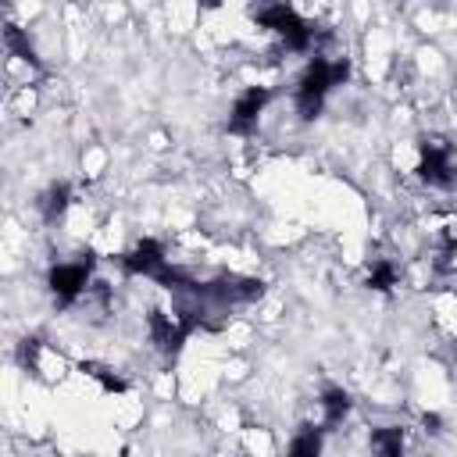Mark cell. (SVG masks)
Returning a JSON list of instances; mask_svg holds the SVG:
<instances>
[{
	"mask_svg": "<svg viewBox=\"0 0 457 457\" xmlns=\"http://www.w3.org/2000/svg\"><path fill=\"white\" fill-rule=\"evenodd\" d=\"M346 79H350V61H346V57L328 61V57L314 54V57L303 64V71H300V79H296V89H293V107H296L300 121H314V118L325 111L328 93H332L336 86H343Z\"/></svg>",
	"mask_w": 457,
	"mask_h": 457,
	"instance_id": "1",
	"label": "cell"
},
{
	"mask_svg": "<svg viewBox=\"0 0 457 457\" xmlns=\"http://www.w3.org/2000/svg\"><path fill=\"white\" fill-rule=\"evenodd\" d=\"M146 328H150V343L161 350V357L175 361L186 346V339L196 332V328H207L204 321V307H182L175 314L161 311V307H150L146 314Z\"/></svg>",
	"mask_w": 457,
	"mask_h": 457,
	"instance_id": "2",
	"label": "cell"
},
{
	"mask_svg": "<svg viewBox=\"0 0 457 457\" xmlns=\"http://www.w3.org/2000/svg\"><path fill=\"white\" fill-rule=\"evenodd\" d=\"M250 14L261 29H271L289 54H307L314 46V25L293 4H261Z\"/></svg>",
	"mask_w": 457,
	"mask_h": 457,
	"instance_id": "3",
	"label": "cell"
},
{
	"mask_svg": "<svg viewBox=\"0 0 457 457\" xmlns=\"http://www.w3.org/2000/svg\"><path fill=\"white\" fill-rule=\"evenodd\" d=\"M93 268H96V253L93 250H82L75 261H61V264H50L46 271V289L54 296V303L61 311H68L71 303L82 300V293L89 289L93 282Z\"/></svg>",
	"mask_w": 457,
	"mask_h": 457,
	"instance_id": "4",
	"label": "cell"
},
{
	"mask_svg": "<svg viewBox=\"0 0 457 457\" xmlns=\"http://www.w3.org/2000/svg\"><path fill=\"white\" fill-rule=\"evenodd\" d=\"M264 278L253 275H218L207 282H196L193 296L200 303H218V307H236V303H253L264 296Z\"/></svg>",
	"mask_w": 457,
	"mask_h": 457,
	"instance_id": "5",
	"label": "cell"
},
{
	"mask_svg": "<svg viewBox=\"0 0 457 457\" xmlns=\"http://www.w3.org/2000/svg\"><path fill=\"white\" fill-rule=\"evenodd\" d=\"M418 179L432 189H450L453 186V143L439 136H418Z\"/></svg>",
	"mask_w": 457,
	"mask_h": 457,
	"instance_id": "6",
	"label": "cell"
},
{
	"mask_svg": "<svg viewBox=\"0 0 457 457\" xmlns=\"http://www.w3.org/2000/svg\"><path fill=\"white\" fill-rule=\"evenodd\" d=\"M268 100H271V89H268V86H246V89L232 100L225 129H228L232 136H253V132H257V121H261L264 107H268Z\"/></svg>",
	"mask_w": 457,
	"mask_h": 457,
	"instance_id": "7",
	"label": "cell"
},
{
	"mask_svg": "<svg viewBox=\"0 0 457 457\" xmlns=\"http://www.w3.org/2000/svg\"><path fill=\"white\" fill-rule=\"evenodd\" d=\"M118 264L125 275H139V278H157L171 261L164 253V243L161 239H139L136 246H129L125 253H118Z\"/></svg>",
	"mask_w": 457,
	"mask_h": 457,
	"instance_id": "8",
	"label": "cell"
},
{
	"mask_svg": "<svg viewBox=\"0 0 457 457\" xmlns=\"http://www.w3.org/2000/svg\"><path fill=\"white\" fill-rule=\"evenodd\" d=\"M318 407H321V428L332 432L336 425L346 421V414H350V407H353V396H350L343 386H325Z\"/></svg>",
	"mask_w": 457,
	"mask_h": 457,
	"instance_id": "9",
	"label": "cell"
},
{
	"mask_svg": "<svg viewBox=\"0 0 457 457\" xmlns=\"http://www.w3.org/2000/svg\"><path fill=\"white\" fill-rule=\"evenodd\" d=\"M36 207H39V218H43L46 225L61 221V218L68 214V207H71V186H68V182H50V186L43 189V196L36 200Z\"/></svg>",
	"mask_w": 457,
	"mask_h": 457,
	"instance_id": "10",
	"label": "cell"
},
{
	"mask_svg": "<svg viewBox=\"0 0 457 457\" xmlns=\"http://www.w3.org/2000/svg\"><path fill=\"white\" fill-rule=\"evenodd\" d=\"M368 443H371V453H375V457H403V450H407V432H403L400 425H378V428H371Z\"/></svg>",
	"mask_w": 457,
	"mask_h": 457,
	"instance_id": "11",
	"label": "cell"
},
{
	"mask_svg": "<svg viewBox=\"0 0 457 457\" xmlns=\"http://www.w3.org/2000/svg\"><path fill=\"white\" fill-rule=\"evenodd\" d=\"M321 436H325L321 425H300L296 436L289 439L286 457H321Z\"/></svg>",
	"mask_w": 457,
	"mask_h": 457,
	"instance_id": "12",
	"label": "cell"
},
{
	"mask_svg": "<svg viewBox=\"0 0 457 457\" xmlns=\"http://www.w3.org/2000/svg\"><path fill=\"white\" fill-rule=\"evenodd\" d=\"M396 278H400V271H396V264H393V261H386V257L371 261V264H368V271H364V286H368V289H375V293H389V289L396 286Z\"/></svg>",
	"mask_w": 457,
	"mask_h": 457,
	"instance_id": "13",
	"label": "cell"
},
{
	"mask_svg": "<svg viewBox=\"0 0 457 457\" xmlns=\"http://www.w3.org/2000/svg\"><path fill=\"white\" fill-rule=\"evenodd\" d=\"M4 46L14 54V57H21V61H29V64H39V54H36V46H32V39L18 29V25H4Z\"/></svg>",
	"mask_w": 457,
	"mask_h": 457,
	"instance_id": "14",
	"label": "cell"
},
{
	"mask_svg": "<svg viewBox=\"0 0 457 457\" xmlns=\"http://www.w3.org/2000/svg\"><path fill=\"white\" fill-rule=\"evenodd\" d=\"M82 371H86V375H93V378H96V382H100L107 393H125V389H129V382H125V378H118V375H114L111 368H104V364L82 361Z\"/></svg>",
	"mask_w": 457,
	"mask_h": 457,
	"instance_id": "15",
	"label": "cell"
},
{
	"mask_svg": "<svg viewBox=\"0 0 457 457\" xmlns=\"http://www.w3.org/2000/svg\"><path fill=\"white\" fill-rule=\"evenodd\" d=\"M421 425H425V432H432V436L443 432V418H439L436 411H425V414H421Z\"/></svg>",
	"mask_w": 457,
	"mask_h": 457,
	"instance_id": "16",
	"label": "cell"
}]
</instances>
